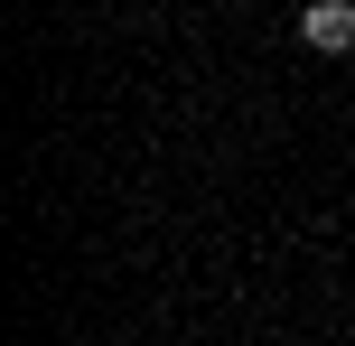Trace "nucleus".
I'll use <instances>...</instances> for the list:
<instances>
[{"label": "nucleus", "mask_w": 355, "mask_h": 346, "mask_svg": "<svg viewBox=\"0 0 355 346\" xmlns=\"http://www.w3.org/2000/svg\"><path fill=\"white\" fill-rule=\"evenodd\" d=\"M300 47L355 56V0H309V10H300Z\"/></svg>", "instance_id": "1"}]
</instances>
